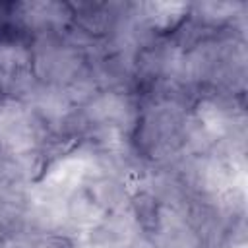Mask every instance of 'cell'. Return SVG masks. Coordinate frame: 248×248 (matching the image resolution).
Here are the masks:
<instances>
[{
    "mask_svg": "<svg viewBox=\"0 0 248 248\" xmlns=\"http://www.w3.org/2000/svg\"><path fill=\"white\" fill-rule=\"evenodd\" d=\"M35 248H78L74 236L70 234H62V232H52V234H45L37 240Z\"/></svg>",
    "mask_w": 248,
    "mask_h": 248,
    "instance_id": "3957f363",
    "label": "cell"
},
{
    "mask_svg": "<svg viewBox=\"0 0 248 248\" xmlns=\"http://www.w3.org/2000/svg\"><path fill=\"white\" fill-rule=\"evenodd\" d=\"M134 215L143 232H157L161 227V205L157 198L149 192H140L132 202Z\"/></svg>",
    "mask_w": 248,
    "mask_h": 248,
    "instance_id": "6da1fadb",
    "label": "cell"
},
{
    "mask_svg": "<svg viewBox=\"0 0 248 248\" xmlns=\"http://www.w3.org/2000/svg\"><path fill=\"white\" fill-rule=\"evenodd\" d=\"M29 50L21 43H4L0 45V68L8 74H16L27 68Z\"/></svg>",
    "mask_w": 248,
    "mask_h": 248,
    "instance_id": "7a4b0ae2",
    "label": "cell"
}]
</instances>
